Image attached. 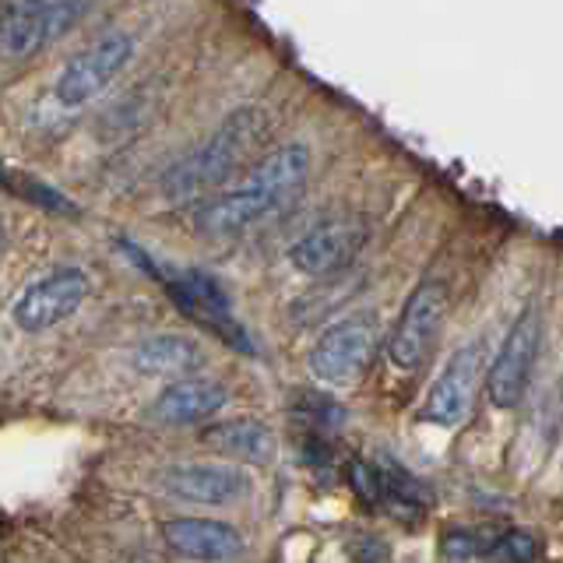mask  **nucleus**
<instances>
[{
    "label": "nucleus",
    "mask_w": 563,
    "mask_h": 563,
    "mask_svg": "<svg viewBox=\"0 0 563 563\" xmlns=\"http://www.w3.org/2000/svg\"><path fill=\"white\" fill-rule=\"evenodd\" d=\"M264 134H268V113L261 106H240L211 131L201 148H194L180 163L169 166L163 176V194L169 201L201 198L205 190L229 180V173L261 145Z\"/></svg>",
    "instance_id": "nucleus-1"
},
{
    "label": "nucleus",
    "mask_w": 563,
    "mask_h": 563,
    "mask_svg": "<svg viewBox=\"0 0 563 563\" xmlns=\"http://www.w3.org/2000/svg\"><path fill=\"white\" fill-rule=\"evenodd\" d=\"M486 553L500 563H532L539 556V539L528 532H504L497 542H489Z\"/></svg>",
    "instance_id": "nucleus-18"
},
{
    "label": "nucleus",
    "mask_w": 563,
    "mask_h": 563,
    "mask_svg": "<svg viewBox=\"0 0 563 563\" xmlns=\"http://www.w3.org/2000/svg\"><path fill=\"white\" fill-rule=\"evenodd\" d=\"M483 374V349L479 342H468L448 360L444 374H440L422 405V419L437 422V427H457L465 422L475 401V384Z\"/></svg>",
    "instance_id": "nucleus-8"
},
{
    "label": "nucleus",
    "mask_w": 563,
    "mask_h": 563,
    "mask_svg": "<svg viewBox=\"0 0 563 563\" xmlns=\"http://www.w3.org/2000/svg\"><path fill=\"white\" fill-rule=\"evenodd\" d=\"M0 240H4V229H0Z\"/></svg>",
    "instance_id": "nucleus-22"
},
{
    "label": "nucleus",
    "mask_w": 563,
    "mask_h": 563,
    "mask_svg": "<svg viewBox=\"0 0 563 563\" xmlns=\"http://www.w3.org/2000/svg\"><path fill=\"white\" fill-rule=\"evenodd\" d=\"M479 536L475 532H448V539H444V553L451 556V560H468V556H475V553H486V545L483 542H475Z\"/></svg>",
    "instance_id": "nucleus-21"
},
{
    "label": "nucleus",
    "mask_w": 563,
    "mask_h": 563,
    "mask_svg": "<svg viewBox=\"0 0 563 563\" xmlns=\"http://www.w3.org/2000/svg\"><path fill=\"white\" fill-rule=\"evenodd\" d=\"M85 296H88V278L78 268H57L46 278L32 282L22 292V299L14 303V324L29 334H40L53 324L67 321L85 303Z\"/></svg>",
    "instance_id": "nucleus-7"
},
{
    "label": "nucleus",
    "mask_w": 563,
    "mask_h": 563,
    "mask_svg": "<svg viewBox=\"0 0 563 563\" xmlns=\"http://www.w3.org/2000/svg\"><path fill=\"white\" fill-rule=\"evenodd\" d=\"M282 211V201L268 187H261L257 180H246L243 187H233L219 194V198H211L198 208V222L201 233L208 236H233V233H243V229L257 225L261 219L275 216Z\"/></svg>",
    "instance_id": "nucleus-10"
},
{
    "label": "nucleus",
    "mask_w": 563,
    "mask_h": 563,
    "mask_svg": "<svg viewBox=\"0 0 563 563\" xmlns=\"http://www.w3.org/2000/svg\"><path fill=\"white\" fill-rule=\"evenodd\" d=\"M380 472V504L395 510V518H419L430 507V489L427 483H419L409 468H401L395 462L377 465Z\"/></svg>",
    "instance_id": "nucleus-16"
},
{
    "label": "nucleus",
    "mask_w": 563,
    "mask_h": 563,
    "mask_svg": "<svg viewBox=\"0 0 563 563\" xmlns=\"http://www.w3.org/2000/svg\"><path fill=\"white\" fill-rule=\"evenodd\" d=\"M166 545L190 563H229L243 553V536L233 525L211 518H173L163 521Z\"/></svg>",
    "instance_id": "nucleus-11"
},
{
    "label": "nucleus",
    "mask_w": 563,
    "mask_h": 563,
    "mask_svg": "<svg viewBox=\"0 0 563 563\" xmlns=\"http://www.w3.org/2000/svg\"><path fill=\"white\" fill-rule=\"evenodd\" d=\"M299 412H303L307 430H313V433L334 430V427H342V422H345V409H339V405H334L331 398H324V395H303V398H299Z\"/></svg>",
    "instance_id": "nucleus-19"
},
{
    "label": "nucleus",
    "mask_w": 563,
    "mask_h": 563,
    "mask_svg": "<svg viewBox=\"0 0 563 563\" xmlns=\"http://www.w3.org/2000/svg\"><path fill=\"white\" fill-rule=\"evenodd\" d=\"M349 479H352V486H356V493L366 504H380V472H377V465L352 462L349 465Z\"/></svg>",
    "instance_id": "nucleus-20"
},
{
    "label": "nucleus",
    "mask_w": 563,
    "mask_h": 563,
    "mask_svg": "<svg viewBox=\"0 0 563 563\" xmlns=\"http://www.w3.org/2000/svg\"><path fill=\"white\" fill-rule=\"evenodd\" d=\"M444 313H448V289L444 282L427 278L422 286L409 296L398 328L387 342V356L398 369H416L422 360L430 356V349L437 345V334L444 328Z\"/></svg>",
    "instance_id": "nucleus-5"
},
{
    "label": "nucleus",
    "mask_w": 563,
    "mask_h": 563,
    "mask_svg": "<svg viewBox=\"0 0 563 563\" xmlns=\"http://www.w3.org/2000/svg\"><path fill=\"white\" fill-rule=\"evenodd\" d=\"M205 444L222 454L243 457V462H251V465H268L278 451L275 433L257 419H229V422H219V427H208Z\"/></svg>",
    "instance_id": "nucleus-15"
},
{
    "label": "nucleus",
    "mask_w": 563,
    "mask_h": 563,
    "mask_svg": "<svg viewBox=\"0 0 563 563\" xmlns=\"http://www.w3.org/2000/svg\"><path fill=\"white\" fill-rule=\"evenodd\" d=\"M539 342H542L539 310L525 307L518 313V321L510 324L497 360H493L489 374H486V395L497 409H515V405L525 398L528 380H532V369H536Z\"/></svg>",
    "instance_id": "nucleus-3"
},
{
    "label": "nucleus",
    "mask_w": 563,
    "mask_h": 563,
    "mask_svg": "<svg viewBox=\"0 0 563 563\" xmlns=\"http://www.w3.org/2000/svg\"><path fill=\"white\" fill-rule=\"evenodd\" d=\"M46 43V22L35 0H0V60H32Z\"/></svg>",
    "instance_id": "nucleus-13"
},
{
    "label": "nucleus",
    "mask_w": 563,
    "mask_h": 563,
    "mask_svg": "<svg viewBox=\"0 0 563 563\" xmlns=\"http://www.w3.org/2000/svg\"><path fill=\"white\" fill-rule=\"evenodd\" d=\"M158 486L184 504L225 507L251 489V475L236 465H219V462L190 465V462H184V465H166L163 472H158Z\"/></svg>",
    "instance_id": "nucleus-9"
},
{
    "label": "nucleus",
    "mask_w": 563,
    "mask_h": 563,
    "mask_svg": "<svg viewBox=\"0 0 563 563\" xmlns=\"http://www.w3.org/2000/svg\"><path fill=\"white\" fill-rule=\"evenodd\" d=\"M43 11V22H46V35H49V43L53 40H60L64 32L75 29L85 11L96 4V0H35Z\"/></svg>",
    "instance_id": "nucleus-17"
},
{
    "label": "nucleus",
    "mask_w": 563,
    "mask_h": 563,
    "mask_svg": "<svg viewBox=\"0 0 563 563\" xmlns=\"http://www.w3.org/2000/svg\"><path fill=\"white\" fill-rule=\"evenodd\" d=\"M201 345L187 339V334H155V339L137 342L134 349V369L145 377H173L190 374L194 366H201Z\"/></svg>",
    "instance_id": "nucleus-14"
},
{
    "label": "nucleus",
    "mask_w": 563,
    "mask_h": 563,
    "mask_svg": "<svg viewBox=\"0 0 563 563\" xmlns=\"http://www.w3.org/2000/svg\"><path fill=\"white\" fill-rule=\"evenodd\" d=\"M377 352V328L366 317H349V321L331 324L317 345L310 349V369L317 380L331 387H345L366 374L369 360Z\"/></svg>",
    "instance_id": "nucleus-4"
},
{
    "label": "nucleus",
    "mask_w": 563,
    "mask_h": 563,
    "mask_svg": "<svg viewBox=\"0 0 563 563\" xmlns=\"http://www.w3.org/2000/svg\"><path fill=\"white\" fill-rule=\"evenodd\" d=\"M134 57V43L128 32H106L102 40H96L92 46H85L81 53H75L64 70L57 75V85H53V96H57L60 106L67 110H78L88 99H96L106 85H110L128 60Z\"/></svg>",
    "instance_id": "nucleus-2"
},
{
    "label": "nucleus",
    "mask_w": 563,
    "mask_h": 563,
    "mask_svg": "<svg viewBox=\"0 0 563 563\" xmlns=\"http://www.w3.org/2000/svg\"><path fill=\"white\" fill-rule=\"evenodd\" d=\"M225 405V387L205 377H187L169 384L163 395L155 398L152 416L158 422H169V427H190V422H205L211 419Z\"/></svg>",
    "instance_id": "nucleus-12"
},
{
    "label": "nucleus",
    "mask_w": 563,
    "mask_h": 563,
    "mask_svg": "<svg viewBox=\"0 0 563 563\" xmlns=\"http://www.w3.org/2000/svg\"><path fill=\"white\" fill-rule=\"evenodd\" d=\"M366 236H369L366 222L352 216L317 222L310 233H303L292 243L289 261L296 272H303L310 278H324V275L342 272L345 264H352V257L363 251Z\"/></svg>",
    "instance_id": "nucleus-6"
}]
</instances>
